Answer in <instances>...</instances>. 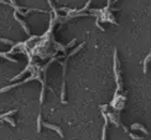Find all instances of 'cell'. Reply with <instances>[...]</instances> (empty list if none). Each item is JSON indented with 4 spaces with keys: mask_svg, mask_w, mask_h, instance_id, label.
I'll list each match as a JSON object with an SVG mask.
<instances>
[{
    "mask_svg": "<svg viewBox=\"0 0 151 140\" xmlns=\"http://www.w3.org/2000/svg\"><path fill=\"white\" fill-rule=\"evenodd\" d=\"M35 77V74L34 76H31V77H28L26 78V80H24L23 82H19V83H15V84H11V86H8V87H4V88H1L0 89V93H3V92H6V91H9V89H11V88H15V87H19V86H21L23 83H27V82H30L32 78Z\"/></svg>",
    "mask_w": 151,
    "mask_h": 140,
    "instance_id": "1",
    "label": "cell"
},
{
    "mask_svg": "<svg viewBox=\"0 0 151 140\" xmlns=\"http://www.w3.org/2000/svg\"><path fill=\"white\" fill-rule=\"evenodd\" d=\"M14 17H15V20H16V21H19V24L21 25V27H23L24 30H25V32H26L27 35H31V31H30V29H28V26H27L26 24H25V21H24V20L19 19V16H17V13H15V11H14Z\"/></svg>",
    "mask_w": 151,
    "mask_h": 140,
    "instance_id": "2",
    "label": "cell"
},
{
    "mask_svg": "<svg viewBox=\"0 0 151 140\" xmlns=\"http://www.w3.org/2000/svg\"><path fill=\"white\" fill-rule=\"evenodd\" d=\"M44 127L45 128H50V129H52V130H55L57 134H58L61 138H63V133H62V130H61V128L60 127H57V125H52V124H48V123H44Z\"/></svg>",
    "mask_w": 151,
    "mask_h": 140,
    "instance_id": "3",
    "label": "cell"
},
{
    "mask_svg": "<svg viewBox=\"0 0 151 140\" xmlns=\"http://www.w3.org/2000/svg\"><path fill=\"white\" fill-rule=\"evenodd\" d=\"M131 129L132 130H135V129H138V130H140V131H144L145 134H149V131H147V129L144 127V125H141V124H139V123H135V124H132L131 125Z\"/></svg>",
    "mask_w": 151,
    "mask_h": 140,
    "instance_id": "4",
    "label": "cell"
},
{
    "mask_svg": "<svg viewBox=\"0 0 151 140\" xmlns=\"http://www.w3.org/2000/svg\"><path fill=\"white\" fill-rule=\"evenodd\" d=\"M150 60H151V52L146 56V58L144 60V73H146V72H147V64H149Z\"/></svg>",
    "mask_w": 151,
    "mask_h": 140,
    "instance_id": "5",
    "label": "cell"
},
{
    "mask_svg": "<svg viewBox=\"0 0 151 140\" xmlns=\"http://www.w3.org/2000/svg\"><path fill=\"white\" fill-rule=\"evenodd\" d=\"M37 131H41V114H38L37 117Z\"/></svg>",
    "mask_w": 151,
    "mask_h": 140,
    "instance_id": "6",
    "label": "cell"
},
{
    "mask_svg": "<svg viewBox=\"0 0 151 140\" xmlns=\"http://www.w3.org/2000/svg\"><path fill=\"white\" fill-rule=\"evenodd\" d=\"M129 136H130L131 139H134V140H142L141 136H138V135H134L132 133H129Z\"/></svg>",
    "mask_w": 151,
    "mask_h": 140,
    "instance_id": "7",
    "label": "cell"
},
{
    "mask_svg": "<svg viewBox=\"0 0 151 140\" xmlns=\"http://www.w3.org/2000/svg\"><path fill=\"white\" fill-rule=\"evenodd\" d=\"M0 41L1 42H4V44H8V45H11V46H14L15 44H14L13 41H10V40H5V38H0Z\"/></svg>",
    "mask_w": 151,
    "mask_h": 140,
    "instance_id": "8",
    "label": "cell"
},
{
    "mask_svg": "<svg viewBox=\"0 0 151 140\" xmlns=\"http://www.w3.org/2000/svg\"><path fill=\"white\" fill-rule=\"evenodd\" d=\"M0 4H5V5H9V3L4 1V0H0Z\"/></svg>",
    "mask_w": 151,
    "mask_h": 140,
    "instance_id": "9",
    "label": "cell"
},
{
    "mask_svg": "<svg viewBox=\"0 0 151 140\" xmlns=\"http://www.w3.org/2000/svg\"><path fill=\"white\" fill-rule=\"evenodd\" d=\"M117 1H118V0H114V1H113V3H117Z\"/></svg>",
    "mask_w": 151,
    "mask_h": 140,
    "instance_id": "10",
    "label": "cell"
}]
</instances>
